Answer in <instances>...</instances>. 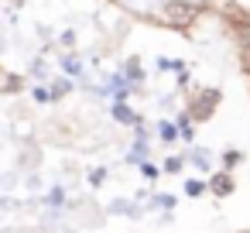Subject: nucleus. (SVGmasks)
I'll return each mask as SVG.
<instances>
[{"mask_svg":"<svg viewBox=\"0 0 250 233\" xmlns=\"http://www.w3.org/2000/svg\"><path fill=\"white\" fill-rule=\"evenodd\" d=\"M195 18H199V7L185 4V0H171V4H165V21H168V24L185 28V24H192Z\"/></svg>","mask_w":250,"mask_h":233,"instance_id":"obj_1","label":"nucleus"},{"mask_svg":"<svg viewBox=\"0 0 250 233\" xmlns=\"http://www.w3.org/2000/svg\"><path fill=\"white\" fill-rule=\"evenodd\" d=\"M113 113H117V120H124V124H130V120H134V113H130L127 106H117Z\"/></svg>","mask_w":250,"mask_h":233,"instance_id":"obj_3","label":"nucleus"},{"mask_svg":"<svg viewBox=\"0 0 250 233\" xmlns=\"http://www.w3.org/2000/svg\"><path fill=\"white\" fill-rule=\"evenodd\" d=\"M161 137H165V141H171V137H175V127H168V124H161Z\"/></svg>","mask_w":250,"mask_h":233,"instance_id":"obj_4","label":"nucleus"},{"mask_svg":"<svg viewBox=\"0 0 250 233\" xmlns=\"http://www.w3.org/2000/svg\"><path fill=\"white\" fill-rule=\"evenodd\" d=\"M236 38H240L243 48H250V18H240L236 21Z\"/></svg>","mask_w":250,"mask_h":233,"instance_id":"obj_2","label":"nucleus"}]
</instances>
